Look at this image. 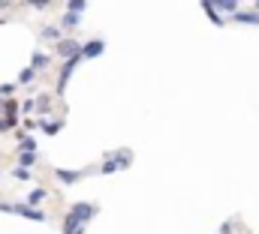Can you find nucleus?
<instances>
[{"label":"nucleus","mask_w":259,"mask_h":234,"mask_svg":"<svg viewBox=\"0 0 259 234\" xmlns=\"http://www.w3.org/2000/svg\"><path fill=\"white\" fill-rule=\"evenodd\" d=\"M94 213H97V207H94V204H75V207H72V216H78L81 222H84V219H91Z\"/></svg>","instance_id":"1"},{"label":"nucleus","mask_w":259,"mask_h":234,"mask_svg":"<svg viewBox=\"0 0 259 234\" xmlns=\"http://www.w3.org/2000/svg\"><path fill=\"white\" fill-rule=\"evenodd\" d=\"M100 51H103V42L97 39V42H88L84 48H78V57H97Z\"/></svg>","instance_id":"2"},{"label":"nucleus","mask_w":259,"mask_h":234,"mask_svg":"<svg viewBox=\"0 0 259 234\" xmlns=\"http://www.w3.org/2000/svg\"><path fill=\"white\" fill-rule=\"evenodd\" d=\"M12 210H18V213H21V216H27V219H36V222H42V219H46V213L30 210V207H12Z\"/></svg>","instance_id":"3"},{"label":"nucleus","mask_w":259,"mask_h":234,"mask_svg":"<svg viewBox=\"0 0 259 234\" xmlns=\"http://www.w3.org/2000/svg\"><path fill=\"white\" fill-rule=\"evenodd\" d=\"M235 18L244 21V24H259V12H238Z\"/></svg>","instance_id":"4"},{"label":"nucleus","mask_w":259,"mask_h":234,"mask_svg":"<svg viewBox=\"0 0 259 234\" xmlns=\"http://www.w3.org/2000/svg\"><path fill=\"white\" fill-rule=\"evenodd\" d=\"M78 171H58V180H64V183H75V180H78Z\"/></svg>","instance_id":"5"},{"label":"nucleus","mask_w":259,"mask_h":234,"mask_svg":"<svg viewBox=\"0 0 259 234\" xmlns=\"http://www.w3.org/2000/svg\"><path fill=\"white\" fill-rule=\"evenodd\" d=\"M42 198H46V189H33V192L27 195V201H30V204H39Z\"/></svg>","instance_id":"6"},{"label":"nucleus","mask_w":259,"mask_h":234,"mask_svg":"<svg viewBox=\"0 0 259 234\" xmlns=\"http://www.w3.org/2000/svg\"><path fill=\"white\" fill-rule=\"evenodd\" d=\"M58 51L61 54H72L75 51V42H58Z\"/></svg>","instance_id":"7"},{"label":"nucleus","mask_w":259,"mask_h":234,"mask_svg":"<svg viewBox=\"0 0 259 234\" xmlns=\"http://www.w3.org/2000/svg\"><path fill=\"white\" fill-rule=\"evenodd\" d=\"M33 162H36V153H21V168H27Z\"/></svg>","instance_id":"8"},{"label":"nucleus","mask_w":259,"mask_h":234,"mask_svg":"<svg viewBox=\"0 0 259 234\" xmlns=\"http://www.w3.org/2000/svg\"><path fill=\"white\" fill-rule=\"evenodd\" d=\"M84 6H88L84 0H69V12H72V15H75V12H81Z\"/></svg>","instance_id":"9"},{"label":"nucleus","mask_w":259,"mask_h":234,"mask_svg":"<svg viewBox=\"0 0 259 234\" xmlns=\"http://www.w3.org/2000/svg\"><path fill=\"white\" fill-rule=\"evenodd\" d=\"M42 36H46V39H61V30H58V27H46Z\"/></svg>","instance_id":"10"},{"label":"nucleus","mask_w":259,"mask_h":234,"mask_svg":"<svg viewBox=\"0 0 259 234\" xmlns=\"http://www.w3.org/2000/svg\"><path fill=\"white\" fill-rule=\"evenodd\" d=\"M33 78H36L33 69H24V72H21V84H27V81H33Z\"/></svg>","instance_id":"11"},{"label":"nucleus","mask_w":259,"mask_h":234,"mask_svg":"<svg viewBox=\"0 0 259 234\" xmlns=\"http://www.w3.org/2000/svg\"><path fill=\"white\" fill-rule=\"evenodd\" d=\"M3 111H6V114L12 117L15 111H18V105H15V102H3Z\"/></svg>","instance_id":"12"},{"label":"nucleus","mask_w":259,"mask_h":234,"mask_svg":"<svg viewBox=\"0 0 259 234\" xmlns=\"http://www.w3.org/2000/svg\"><path fill=\"white\" fill-rule=\"evenodd\" d=\"M33 66H49V57H46V54H36V57H33Z\"/></svg>","instance_id":"13"},{"label":"nucleus","mask_w":259,"mask_h":234,"mask_svg":"<svg viewBox=\"0 0 259 234\" xmlns=\"http://www.w3.org/2000/svg\"><path fill=\"white\" fill-rule=\"evenodd\" d=\"M15 177H18V180H30V171H27V168H15Z\"/></svg>","instance_id":"14"},{"label":"nucleus","mask_w":259,"mask_h":234,"mask_svg":"<svg viewBox=\"0 0 259 234\" xmlns=\"http://www.w3.org/2000/svg\"><path fill=\"white\" fill-rule=\"evenodd\" d=\"M64 24H66V27H75V24H78V15H66Z\"/></svg>","instance_id":"15"},{"label":"nucleus","mask_w":259,"mask_h":234,"mask_svg":"<svg viewBox=\"0 0 259 234\" xmlns=\"http://www.w3.org/2000/svg\"><path fill=\"white\" fill-rule=\"evenodd\" d=\"M12 90H15L12 84H0V96H6V93H12Z\"/></svg>","instance_id":"16"},{"label":"nucleus","mask_w":259,"mask_h":234,"mask_svg":"<svg viewBox=\"0 0 259 234\" xmlns=\"http://www.w3.org/2000/svg\"><path fill=\"white\" fill-rule=\"evenodd\" d=\"M58 129H61V123H46V132H52V135H55Z\"/></svg>","instance_id":"17"},{"label":"nucleus","mask_w":259,"mask_h":234,"mask_svg":"<svg viewBox=\"0 0 259 234\" xmlns=\"http://www.w3.org/2000/svg\"><path fill=\"white\" fill-rule=\"evenodd\" d=\"M217 3H220L223 9H235V0H217Z\"/></svg>","instance_id":"18"},{"label":"nucleus","mask_w":259,"mask_h":234,"mask_svg":"<svg viewBox=\"0 0 259 234\" xmlns=\"http://www.w3.org/2000/svg\"><path fill=\"white\" fill-rule=\"evenodd\" d=\"M27 3H30V6H39V9H42V6H49L52 0H27Z\"/></svg>","instance_id":"19"},{"label":"nucleus","mask_w":259,"mask_h":234,"mask_svg":"<svg viewBox=\"0 0 259 234\" xmlns=\"http://www.w3.org/2000/svg\"><path fill=\"white\" fill-rule=\"evenodd\" d=\"M0 129H3V120H0Z\"/></svg>","instance_id":"20"}]
</instances>
